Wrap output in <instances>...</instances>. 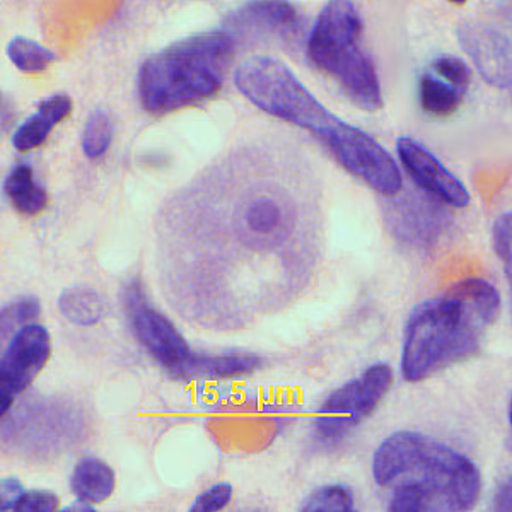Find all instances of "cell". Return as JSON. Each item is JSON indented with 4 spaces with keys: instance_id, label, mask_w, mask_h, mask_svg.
<instances>
[{
    "instance_id": "obj_20",
    "label": "cell",
    "mask_w": 512,
    "mask_h": 512,
    "mask_svg": "<svg viewBox=\"0 0 512 512\" xmlns=\"http://www.w3.org/2000/svg\"><path fill=\"white\" fill-rule=\"evenodd\" d=\"M115 135V125L110 113L105 110H94L89 115L84 132H82V151L88 159H101L110 151Z\"/></svg>"
},
{
    "instance_id": "obj_12",
    "label": "cell",
    "mask_w": 512,
    "mask_h": 512,
    "mask_svg": "<svg viewBox=\"0 0 512 512\" xmlns=\"http://www.w3.org/2000/svg\"><path fill=\"white\" fill-rule=\"evenodd\" d=\"M299 23L296 7L291 2H251L248 6L231 14L224 30L234 36L239 31H262V33H289Z\"/></svg>"
},
{
    "instance_id": "obj_2",
    "label": "cell",
    "mask_w": 512,
    "mask_h": 512,
    "mask_svg": "<svg viewBox=\"0 0 512 512\" xmlns=\"http://www.w3.org/2000/svg\"><path fill=\"white\" fill-rule=\"evenodd\" d=\"M234 84L258 110L315 135L350 175L374 192L384 197L402 192V169L390 152L362 128L333 115L282 60L251 55L234 70Z\"/></svg>"
},
{
    "instance_id": "obj_28",
    "label": "cell",
    "mask_w": 512,
    "mask_h": 512,
    "mask_svg": "<svg viewBox=\"0 0 512 512\" xmlns=\"http://www.w3.org/2000/svg\"><path fill=\"white\" fill-rule=\"evenodd\" d=\"M511 494V480H507L506 483H502L501 487L497 489V494H495V509L497 511H511Z\"/></svg>"
},
{
    "instance_id": "obj_5",
    "label": "cell",
    "mask_w": 512,
    "mask_h": 512,
    "mask_svg": "<svg viewBox=\"0 0 512 512\" xmlns=\"http://www.w3.org/2000/svg\"><path fill=\"white\" fill-rule=\"evenodd\" d=\"M236 40L226 30L204 31L171 43L140 65L137 93L152 117H164L214 98L226 81Z\"/></svg>"
},
{
    "instance_id": "obj_11",
    "label": "cell",
    "mask_w": 512,
    "mask_h": 512,
    "mask_svg": "<svg viewBox=\"0 0 512 512\" xmlns=\"http://www.w3.org/2000/svg\"><path fill=\"white\" fill-rule=\"evenodd\" d=\"M458 40L483 81L501 91L511 88V40L502 31L490 24L463 23L458 28Z\"/></svg>"
},
{
    "instance_id": "obj_8",
    "label": "cell",
    "mask_w": 512,
    "mask_h": 512,
    "mask_svg": "<svg viewBox=\"0 0 512 512\" xmlns=\"http://www.w3.org/2000/svg\"><path fill=\"white\" fill-rule=\"evenodd\" d=\"M130 325L142 347L176 378L190 379L197 352H193L180 330L168 316L152 306L146 289L132 280L123 292Z\"/></svg>"
},
{
    "instance_id": "obj_17",
    "label": "cell",
    "mask_w": 512,
    "mask_h": 512,
    "mask_svg": "<svg viewBox=\"0 0 512 512\" xmlns=\"http://www.w3.org/2000/svg\"><path fill=\"white\" fill-rule=\"evenodd\" d=\"M465 91L439 79L434 72H424L419 79L420 108L431 117L446 118L460 110Z\"/></svg>"
},
{
    "instance_id": "obj_13",
    "label": "cell",
    "mask_w": 512,
    "mask_h": 512,
    "mask_svg": "<svg viewBox=\"0 0 512 512\" xmlns=\"http://www.w3.org/2000/svg\"><path fill=\"white\" fill-rule=\"evenodd\" d=\"M72 111V99L67 94H53L43 99L35 113L26 118L12 135V146L18 151L28 152L43 146L53 128L64 122Z\"/></svg>"
},
{
    "instance_id": "obj_26",
    "label": "cell",
    "mask_w": 512,
    "mask_h": 512,
    "mask_svg": "<svg viewBox=\"0 0 512 512\" xmlns=\"http://www.w3.org/2000/svg\"><path fill=\"white\" fill-rule=\"evenodd\" d=\"M233 499V487L229 483H217L209 490H205L204 494L198 495L193 506L190 507L192 512H217L222 511L224 507Z\"/></svg>"
},
{
    "instance_id": "obj_4",
    "label": "cell",
    "mask_w": 512,
    "mask_h": 512,
    "mask_svg": "<svg viewBox=\"0 0 512 512\" xmlns=\"http://www.w3.org/2000/svg\"><path fill=\"white\" fill-rule=\"evenodd\" d=\"M501 311V294L485 279L461 280L419 304L405 328L403 379L419 383L473 357Z\"/></svg>"
},
{
    "instance_id": "obj_3",
    "label": "cell",
    "mask_w": 512,
    "mask_h": 512,
    "mask_svg": "<svg viewBox=\"0 0 512 512\" xmlns=\"http://www.w3.org/2000/svg\"><path fill=\"white\" fill-rule=\"evenodd\" d=\"M374 480L393 487L390 511H470L482 477L468 456L420 432H396L374 453Z\"/></svg>"
},
{
    "instance_id": "obj_15",
    "label": "cell",
    "mask_w": 512,
    "mask_h": 512,
    "mask_svg": "<svg viewBox=\"0 0 512 512\" xmlns=\"http://www.w3.org/2000/svg\"><path fill=\"white\" fill-rule=\"evenodd\" d=\"M4 190L14 209L23 216H38L47 209V190L36 183L30 164L14 166L7 175Z\"/></svg>"
},
{
    "instance_id": "obj_7",
    "label": "cell",
    "mask_w": 512,
    "mask_h": 512,
    "mask_svg": "<svg viewBox=\"0 0 512 512\" xmlns=\"http://www.w3.org/2000/svg\"><path fill=\"white\" fill-rule=\"evenodd\" d=\"M393 384L388 364H374L361 378L333 391L321 405L315 422V437L323 446L344 441L362 420L373 414Z\"/></svg>"
},
{
    "instance_id": "obj_14",
    "label": "cell",
    "mask_w": 512,
    "mask_h": 512,
    "mask_svg": "<svg viewBox=\"0 0 512 512\" xmlns=\"http://www.w3.org/2000/svg\"><path fill=\"white\" fill-rule=\"evenodd\" d=\"M70 489L76 495L77 501L91 506L101 504L110 499L115 490V473L103 461L93 458L82 460L72 473Z\"/></svg>"
},
{
    "instance_id": "obj_10",
    "label": "cell",
    "mask_w": 512,
    "mask_h": 512,
    "mask_svg": "<svg viewBox=\"0 0 512 512\" xmlns=\"http://www.w3.org/2000/svg\"><path fill=\"white\" fill-rule=\"evenodd\" d=\"M396 152L403 168L422 190L441 200L449 207L463 209L470 204V192L465 183L449 171L424 144L410 137L396 142Z\"/></svg>"
},
{
    "instance_id": "obj_1",
    "label": "cell",
    "mask_w": 512,
    "mask_h": 512,
    "mask_svg": "<svg viewBox=\"0 0 512 512\" xmlns=\"http://www.w3.org/2000/svg\"><path fill=\"white\" fill-rule=\"evenodd\" d=\"M315 175L289 144H241L166 200L159 282L183 320L241 330L303 294L323 258Z\"/></svg>"
},
{
    "instance_id": "obj_9",
    "label": "cell",
    "mask_w": 512,
    "mask_h": 512,
    "mask_svg": "<svg viewBox=\"0 0 512 512\" xmlns=\"http://www.w3.org/2000/svg\"><path fill=\"white\" fill-rule=\"evenodd\" d=\"M52 355V338L45 326L31 325L14 332L0 362V414L30 388Z\"/></svg>"
},
{
    "instance_id": "obj_27",
    "label": "cell",
    "mask_w": 512,
    "mask_h": 512,
    "mask_svg": "<svg viewBox=\"0 0 512 512\" xmlns=\"http://www.w3.org/2000/svg\"><path fill=\"white\" fill-rule=\"evenodd\" d=\"M24 489L18 480H4L2 489H0V511H11L14 502L18 501L19 495L23 494Z\"/></svg>"
},
{
    "instance_id": "obj_23",
    "label": "cell",
    "mask_w": 512,
    "mask_h": 512,
    "mask_svg": "<svg viewBox=\"0 0 512 512\" xmlns=\"http://www.w3.org/2000/svg\"><path fill=\"white\" fill-rule=\"evenodd\" d=\"M432 72L436 74L439 79L448 82L454 88L465 91L472 82V69L470 65L466 64L465 60L460 57H453V55H441L434 60L432 64Z\"/></svg>"
},
{
    "instance_id": "obj_19",
    "label": "cell",
    "mask_w": 512,
    "mask_h": 512,
    "mask_svg": "<svg viewBox=\"0 0 512 512\" xmlns=\"http://www.w3.org/2000/svg\"><path fill=\"white\" fill-rule=\"evenodd\" d=\"M7 55L12 64L26 74H38L55 62V53L38 41L18 36L7 45Z\"/></svg>"
},
{
    "instance_id": "obj_18",
    "label": "cell",
    "mask_w": 512,
    "mask_h": 512,
    "mask_svg": "<svg viewBox=\"0 0 512 512\" xmlns=\"http://www.w3.org/2000/svg\"><path fill=\"white\" fill-rule=\"evenodd\" d=\"M60 313L74 325L93 326L106 315V304L98 292L88 287H72L60 296Z\"/></svg>"
},
{
    "instance_id": "obj_24",
    "label": "cell",
    "mask_w": 512,
    "mask_h": 512,
    "mask_svg": "<svg viewBox=\"0 0 512 512\" xmlns=\"http://www.w3.org/2000/svg\"><path fill=\"white\" fill-rule=\"evenodd\" d=\"M492 243H494L495 255L499 256L507 280L511 282L512 275V217L509 212L501 214L494 222L492 229Z\"/></svg>"
},
{
    "instance_id": "obj_16",
    "label": "cell",
    "mask_w": 512,
    "mask_h": 512,
    "mask_svg": "<svg viewBox=\"0 0 512 512\" xmlns=\"http://www.w3.org/2000/svg\"><path fill=\"white\" fill-rule=\"evenodd\" d=\"M262 361L253 354H198L190 379H234L255 373Z\"/></svg>"
},
{
    "instance_id": "obj_22",
    "label": "cell",
    "mask_w": 512,
    "mask_h": 512,
    "mask_svg": "<svg viewBox=\"0 0 512 512\" xmlns=\"http://www.w3.org/2000/svg\"><path fill=\"white\" fill-rule=\"evenodd\" d=\"M40 315V301L36 297H21L18 301L2 309V335L6 337L9 330H16L31 325Z\"/></svg>"
},
{
    "instance_id": "obj_21",
    "label": "cell",
    "mask_w": 512,
    "mask_h": 512,
    "mask_svg": "<svg viewBox=\"0 0 512 512\" xmlns=\"http://www.w3.org/2000/svg\"><path fill=\"white\" fill-rule=\"evenodd\" d=\"M354 494L345 485H328L316 490L303 506L304 512H350L354 511Z\"/></svg>"
},
{
    "instance_id": "obj_6",
    "label": "cell",
    "mask_w": 512,
    "mask_h": 512,
    "mask_svg": "<svg viewBox=\"0 0 512 512\" xmlns=\"http://www.w3.org/2000/svg\"><path fill=\"white\" fill-rule=\"evenodd\" d=\"M364 21L354 2L333 0L321 9L309 33L308 57L315 67L333 77L364 111L383 106V91L373 60L362 52Z\"/></svg>"
},
{
    "instance_id": "obj_25",
    "label": "cell",
    "mask_w": 512,
    "mask_h": 512,
    "mask_svg": "<svg viewBox=\"0 0 512 512\" xmlns=\"http://www.w3.org/2000/svg\"><path fill=\"white\" fill-rule=\"evenodd\" d=\"M59 509V497L47 490H30L19 495L12 512H53Z\"/></svg>"
}]
</instances>
